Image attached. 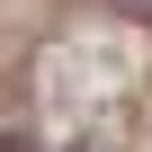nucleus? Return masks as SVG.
I'll list each match as a JSON object with an SVG mask.
<instances>
[{
    "mask_svg": "<svg viewBox=\"0 0 152 152\" xmlns=\"http://www.w3.org/2000/svg\"><path fill=\"white\" fill-rule=\"evenodd\" d=\"M0 152H18V143H0Z\"/></svg>",
    "mask_w": 152,
    "mask_h": 152,
    "instance_id": "obj_1",
    "label": "nucleus"
}]
</instances>
